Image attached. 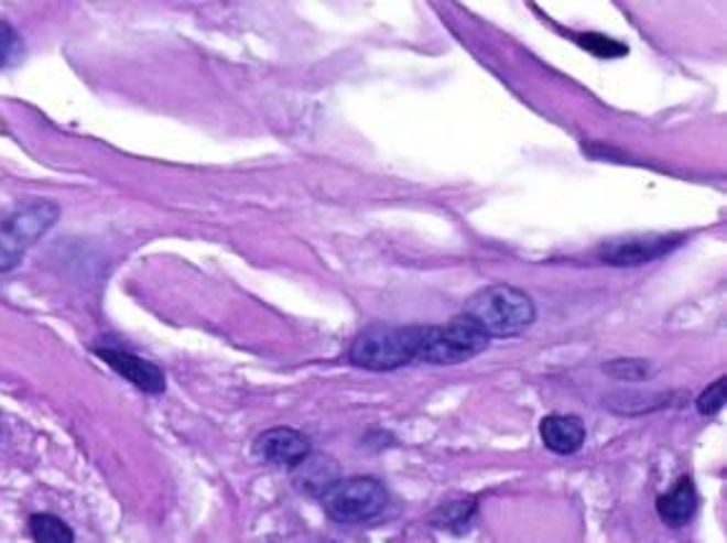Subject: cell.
Masks as SVG:
<instances>
[{
  "mask_svg": "<svg viewBox=\"0 0 727 543\" xmlns=\"http://www.w3.org/2000/svg\"><path fill=\"white\" fill-rule=\"evenodd\" d=\"M466 319L489 337H519L534 325L536 307L524 290L511 284H491L466 302Z\"/></svg>",
  "mask_w": 727,
  "mask_h": 543,
  "instance_id": "6da1fadb",
  "label": "cell"
},
{
  "mask_svg": "<svg viewBox=\"0 0 727 543\" xmlns=\"http://www.w3.org/2000/svg\"><path fill=\"white\" fill-rule=\"evenodd\" d=\"M423 327L370 325L360 329L350 345L348 358L356 368L372 372H390L419 358Z\"/></svg>",
  "mask_w": 727,
  "mask_h": 543,
  "instance_id": "7a4b0ae2",
  "label": "cell"
},
{
  "mask_svg": "<svg viewBox=\"0 0 727 543\" xmlns=\"http://www.w3.org/2000/svg\"><path fill=\"white\" fill-rule=\"evenodd\" d=\"M61 207L51 199H25L0 219V272H11L29 249L56 225Z\"/></svg>",
  "mask_w": 727,
  "mask_h": 543,
  "instance_id": "3957f363",
  "label": "cell"
},
{
  "mask_svg": "<svg viewBox=\"0 0 727 543\" xmlns=\"http://www.w3.org/2000/svg\"><path fill=\"white\" fill-rule=\"evenodd\" d=\"M325 513L335 523L345 526H356V523H368L378 519L388 506V488L383 480L372 476H356L340 478L338 484L321 496Z\"/></svg>",
  "mask_w": 727,
  "mask_h": 543,
  "instance_id": "277c9868",
  "label": "cell"
},
{
  "mask_svg": "<svg viewBox=\"0 0 727 543\" xmlns=\"http://www.w3.org/2000/svg\"><path fill=\"white\" fill-rule=\"evenodd\" d=\"M486 347H489V337L471 319L458 315L446 325L423 327L419 360L431 365H458L474 360Z\"/></svg>",
  "mask_w": 727,
  "mask_h": 543,
  "instance_id": "5b68a950",
  "label": "cell"
},
{
  "mask_svg": "<svg viewBox=\"0 0 727 543\" xmlns=\"http://www.w3.org/2000/svg\"><path fill=\"white\" fill-rule=\"evenodd\" d=\"M680 242V235H640L627 239H611V242L599 249V257L601 262L611 267H637L670 254Z\"/></svg>",
  "mask_w": 727,
  "mask_h": 543,
  "instance_id": "8992f818",
  "label": "cell"
},
{
  "mask_svg": "<svg viewBox=\"0 0 727 543\" xmlns=\"http://www.w3.org/2000/svg\"><path fill=\"white\" fill-rule=\"evenodd\" d=\"M96 355L109 365L113 372H119L123 380H129L131 385L139 388L141 393L149 395H162L166 390V378L164 372L156 368L154 362H149L139 355L123 352V350H113V347H99Z\"/></svg>",
  "mask_w": 727,
  "mask_h": 543,
  "instance_id": "52a82bcc",
  "label": "cell"
},
{
  "mask_svg": "<svg viewBox=\"0 0 727 543\" xmlns=\"http://www.w3.org/2000/svg\"><path fill=\"white\" fill-rule=\"evenodd\" d=\"M254 453L272 466L295 470L310 456V441L295 428H270L254 441Z\"/></svg>",
  "mask_w": 727,
  "mask_h": 543,
  "instance_id": "ba28073f",
  "label": "cell"
},
{
  "mask_svg": "<svg viewBox=\"0 0 727 543\" xmlns=\"http://www.w3.org/2000/svg\"><path fill=\"white\" fill-rule=\"evenodd\" d=\"M544 445L556 456H572L587 441V428L576 415H546L539 425Z\"/></svg>",
  "mask_w": 727,
  "mask_h": 543,
  "instance_id": "9c48e42d",
  "label": "cell"
},
{
  "mask_svg": "<svg viewBox=\"0 0 727 543\" xmlns=\"http://www.w3.org/2000/svg\"><path fill=\"white\" fill-rule=\"evenodd\" d=\"M660 519L672 529L687 526L697 513V491L690 476H682L668 493L658 498Z\"/></svg>",
  "mask_w": 727,
  "mask_h": 543,
  "instance_id": "30bf717a",
  "label": "cell"
},
{
  "mask_svg": "<svg viewBox=\"0 0 727 543\" xmlns=\"http://www.w3.org/2000/svg\"><path fill=\"white\" fill-rule=\"evenodd\" d=\"M297 486L313 496H323L327 488H333L340 480L338 463L327 456H310L295 468Z\"/></svg>",
  "mask_w": 727,
  "mask_h": 543,
  "instance_id": "8fae6325",
  "label": "cell"
},
{
  "mask_svg": "<svg viewBox=\"0 0 727 543\" xmlns=\"http://www.w3.org/2000/svg\"><path fill=\"white\" fill-rule=\"evenodd\" d=\"M476 509H478V503L474 501V498H454V501L443 503L441 509L431 513V523L436 529L460 533V531H466L468 523L474 521Z\"/></svg>",
  "mask_w": 727,
  "mask_h": 543,
  "instance_id": "7c38bea8",
  "label": "cell"
},
{
  "mask_svg": "<svg viewBox=\"0 0 727 543\" xmlns=\"http://www.w3.org/2000/svg\"><path fill=\"white\" fill-rule=\"evenodd\" d=\"M31 536L35 543H74V529L53 513H35L31 523Z\"/></svg>",
  "mask_w": 727,
  "mask_h": 543,
  "instance_id": "4fadbf2b",
  "label": "cell"
},
{
  "mask_svg": "<svg viewBox=\"0 0 727 543\" xmlns=\"http://www.w3.org/2000/svg\"><path fill=\"white\" fill-rule=\"evenodd\" d=\"M605 372L615 380H627V382H642L652 378V362L640 360V358H622L611 360L605 365Z\"/></svg>",
  "mask_w": 727,
  "mask_h": 543,
  "instance_id": "5bb4252c",
  "label": "cell"
},
{
  "mask_svg": "<svg viewBox=\"0 0 727 543\" xmlns=\"http://www.w3.org/2000/svg\"><path fill=\"white\" fill-rule=\"evenodd\" d=\"M576 43L584 51H589L592 56H599V58H622L627 56V46L625 43H619L615 39H609V35H601V33H584V35H576Z\"/></svg>",
  "mask_w": 727,
  "mask_h": 543,
  "instance_id": "9a60e30c",
  "label": "cell"
},
{
  "mask_svg": "<svg viewBox=\"0 0 727 543\" xmlns=\"http://www.w3.org/2000/svg\"><path fill=\"white\" fill-rule=\"evenodd\" d=\"M725 388H727L725 378H717L713 385H707L703 390V395L697 398V411L703 415H707V417L720 413L723 405H725Z\"/></svg>",
  "mask_w": 727,
  "mask_h": 543,
  "instance_id": "2e32d148",
  "label": "cell"
},
{
  "mask_svg": "<svg viewBox=\"0 0 727 543\" xmlns=\"http://www.w3.org/2000/svg\"><path fill=\"white\" fill-rule=\"evenodd\" d=\"M18 53H21V39H18L13 25L0 21V68L11 66Z\"/></svg>",
  "mask_w": 727,
  "mask_h": 543,
  "instance_id": "e0dca14e",
  "label": "cell"
}]
</instances>
